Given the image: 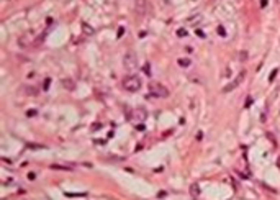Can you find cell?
Returning <instances> with one entry per match:
<instances>
[{"label": "cell", "instance_id": "1", "mask_svg": "<svg viewBox=\"0 0 280 200\" xmlns=\"http://www.w3.org/2000/svg\"><path fill=\"white\" fill-rule=\"evenodd\" d=\"M123 89L125 90H128V92H136V90H139V87H141V81H139V77L135 74H129L126 75V77L123 79Z\"/></svg>", "mask_w": 280, "mask_h": 200}, {"label": "cell", "instance_id": "2", "mask_svg": "<svg viewBox=\"0 0 280 200\" xmlns=\"http://www.w3.org/2000/svg\"><path fill=\"white\" fill-rule=\"evenodd\" d=\"M148 89H149V95H151V97H156V98L167 97V95H169L167 87H164L162 84H157V82H151Z\"/></svg>", "mask_w": 280, "mask_h": 200}, {"label": "cell", "instance_id": "3", "mask_svg": "<svg viewBox=\"0 0 280 200\" xmlns=\"http://www.w3.org/2000/svg\"><path fill=\"white\" fill-rule=\"evenodd\" d=\"M244 77H246V72H244V71H242V72H241V74H239V75H238V79H234V81H233V82H231V84H228V85H226V87H225V92H229V90L236 89V87L239 85V84H241L242 81H244Z\"/></svg>", "mask_w": 280, "mask_h": 200}, {"label": "cell", "instance_id": "4", "mask_svg": "<svg viewBox=\"0 0 280 200\" xmlns=\"http://www.w3.org/2000/svg\"><path fill=\"white\" fill-rule=\"evenodd\" d=\"M125 67L126 69H135L136 67V59L133 54H126L125 56Z\"/></svg>", "mask_w": 280, "mask_h": 200}, {"label": "cell", "instance_id": "5", "mask_svg": "<svg viewBox=\"0 0 280 200\" xmlns=\"http://www.w3.org/2000/svg\"><path fill=\"white\" fill-rule=\"evenodd\" d=\"M148 2L146 0H136V12L139 15H146V12H148Z\"/></svg>", "mask_w": 280, "mask_h": 200}, {"label": "cell", "instance_id": "6", "mask_svg": "<svg viewBox=\"0 0 280 200\" xmlns=\"http://www.w3.org/2000/svg\"><path fill=\"white\" fill-rule=\"evenodd\" d=\"M61 84H62V87L64 89H67V90H74L75 89V82L72 81V79H62V81H61Z\"/></svg>", "mask_w": 280, "mask_h": 200}, {"label": "cell", "instance_id": "7", "mask_svg": "<svg viewBox=\"0 0 280 200\" xmlns=\"http://www.w3.org/2000/svg\"><path fill=\"white\" fill-rule=\"evenodd\" d=\"M23 92H25L26 95H36L39 92L38 87H35V85H25L23 87Z\"/></svg>", "mask_w": 280, "mask_h": 200}, {"label": "cell", "instance_id": "8", "mask_svg": "<svg viewBox=\"0 0 280 200\" xmlns=\"http://www.w3.org/2000/svg\"><path fill=\"white\" fill-rule=\"evenodd\" d=\"M131 118H135V120H144L146 118V110L138 108L136 110V115H131Z\"/></svg>", "mask_w": 280, "mask_h": 200}, {"label": "cell", "instance_id": "9", "mask_svg": "<svg viewBox=\"0 0 280 200\" xmlns=\"http://www.w3.org/2000/svg\"><path fill=\"white\" fill-rule=\"evenodd\" d=\"M190 194H192L193 197H198V195H200V187H198L197 184H192V185H190Z\"/></svg>", "mask_w": 280, "mask_h": 200}, {"label": "cell", "instance_id": "10", "mask_svg": "<svg viewBox=\"0 0 280 200\" xmlns=\"http://www.w3.org/2000/svg\"><path fill=\"white\" fill-rule=\"evenodd\" d=\"M177 62H178V66H180V67H188L190 66V59H187V58L177 59Z\"/></svg>", "mask_w": 280, "mask_h": 200}, {"label": "cell", "instance_id": "11", "mask_svg": "<svg viewBox=\"0 0 280 200\" xmlns=\"http://www.w3.org/2000/svg\"><path fill=\"white\" fill-rule=\"evenodd\" d=\"M265 136L269 138V141L272 143V145H275V146H277V139H275V136L270 133V131H267V133H265Z\"/></svg>", "mask_w": 280, "mask_h": 200}, {"label": "cell", "instance_id": "12", "mask_svg": "<svg viewBox=\"0 0 280 200\" xmlns=\"http://www.w3.org/2000/svg\"><path fill=\"white\" fill-rule=\"evenodd\" d=\"M218 35H220V36H226V31H225L223 26H218Z\"/></svg>", "mask_w": 280, "mask_h": 200}, {"label": "cell", "instance_id": "13", "mask_svg": "<svg viewBox=\"0 0 280 200\" xmlns=\"http://www.w3.org/2000/svg\"><path fill=\"white\" fill-rule=\"evenodd\" d=\"M177 35H178V36H187V30L180 28V30H177Z\"/></svg>", "mask_w": 280, "mask_h": 200}, {"label": "cell", "instance_id": "14", "mask_svg": "<svg viewBox=\"0 0 280 200\" xmlns=\"http://www.w3.org/2000/svg\"><path fill=\"white\" fill-rule=\"evenodd\" d=\"M239 58H241V61H246V59H247V53H246V51H241V53H239Z\"/></svg>", "mask_w": 280, "mask_h": 200}, {"label": "cell", "instance_id": "15", "mask_svg": "<svg viewBox=\"0 0 280 200\" xmlns=\"http://www.w3.org/2000/svg\"><path fill=\"white\" fill-rule=\"evenodd\" d=\"M275 75H277V69H274V71H272V74H270V77H269V81H270V82L274 81V77H275Z\"/></svg>", "mask_w": 280, "mask_h": 200}, {"label": "cell", "instance_id": "16", "mask_svg": "<svg viewBox=\"0 0 280 200\" xmlns=\"http://www.w3.org/2000/svg\"><path fill=\"white\" fill-rule=\"evenodd\" d=\"M26 115H28V117H35V115H36V110H28Z\"/></svg>", "mask_w": 280, "mask_h": 200}, {"label": "cell", "instance_id": "17", "mask_svg": "<svg viewBox=\"0 0 280 200\" xmlns=\"http://www.w3.org/2000/svg\"><path fill=\"white\" fill-rule=\"evenodd\" d=\"M44 90H48L49 89V79H46V81H44V87H43Z\"/></svg>", "mask_w": 280, "mask_h": 200}, {"label": "cell", "instance_id": "18", "mask_svg": "<svg viewBox=\"0 0 280 200\" xmlns=\"http://www.w3.org/2000/svg\"><path fill=\"white\" fill-rule=\"evenodd\" d=\"M251 103H252V98H251V97H247V98H246V107H249Z\"/></svg>", "mask_w": 280, "mask_h": 200}, {"label": "cell", "instance_id": "19", "mask_svg": "<svg viewBox=\"0 0 280 200\" xmlns=\"http://www.w3.org/2000/svg\"><path fill=\"white\" fill-rule=\"evenodd\" d=\"M84 30H85V31H88V33H90V35L93 33V30H90V28H88L87 25H85V23H84Z\"/></svg>", "mask_w": 280, "mask_h": 200}, {"label": "cell", "instance_id": "20", "mask_svg": "<svg viewBox=\"0 0 280 200\" xmlns=\"http://www.w3.org/2000/svg\"><path fill=\"white\" fill-rule=\"evenodd\" d=\"M197 35H198V36H200V38H205V35H203V31H200V30H198V31H197Z\"/></svg>", "mask_w": 280, "mask_h": 200}, {"label": "cell", "instance_id": "21", "mask_svg": "<svg viewBox=\"0 0 280 200\" xmlns=\"http://www.w3.org/2000/svg\"><path fill=\"white\" fill-rule=\"evenodd\" d=\"M28 177H30V179H31V181H35V177H36V175H35L33 172H30V175H28Z\"/></svg>", "mask_w": 280, "mask_h": 200}]
</instances>
